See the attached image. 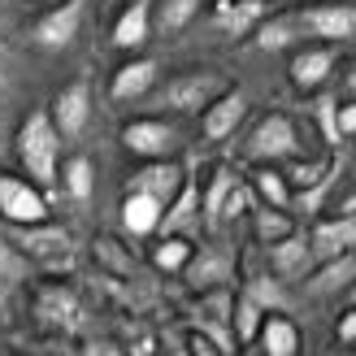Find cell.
<instances>
[{
  "label": "cell",
  "mask_w": 356,
  "mask_h": 356,
  "mask_svg": "<svg viewBox=\"0 0 356 356\" xmlns=\"http://www.w3.org/2000/svg\"><path fill=\"white\" fill-rule=\"evenodd\" d=\"M317 122H322V131H326V144H330V152H339V104H334L330 96H322L317 100Z\"/></svg>",
  "instance_id": "34"
},
{
  "label": "cell",
  "mask_w": 356,
  "mask_h": 356,
  "mask_svg": "<svg viewBox=\"0 0 356 356\" xmlns=\"http://www.w3.org/2000/svg\"><path fill=\"white\" fill-rule=\"evenodd\" d=\"M13 243L22 248L31 261H65L70 257V235L57 230V226H48V222H40V226H13Z\"/></svg>",
  "instance_id": "11"
},
{
  "label": "cell",
  "mask_w": 356,
  "mask_h": 356,
  "mask_svg": "<svg viewBox=\"0 0 356 356\" xmlns=\"http://www.w3.org/2000/svg\"><path fill=\"white\" fill-rule=\"evenodd\" d=\"M339 218H348V222H356V191L348 195V200L339 204Z\"/></svg>",
  "instance_id": "40"
},
{
  "label": "cell",
  "mask_w": 356,
  "mask_h": 356,
  "mask_svg": "<svg viewBox=\"0 0 356 356\" xmlns=\"http://www.w3.org/2000/svg\"><path fill=\"white\" fill-rule=\"evenodd\" d=\"M243 118H248V96L235 92V87H226V92L204 109V122H200V127H204V139H226V135H235Z\"/></svg>",
  "instance_id": "14"
},
{
  "label": "cell",
  "mask_w": 356,
  "mask_h": 356,
  "mask_svg": "<svg viewBox=\"0 0 356 356\" xmlns=\"http://www.w3.org/2000/svg\"><path fill=\"white\" fill-rule=\"evenodd\" d=\"M96 261L109 265V270H118V274H131V270H135V257H131L118 239H109V235L96 239Z\"/></svg>",
  "instance_id": "33"
},
{
  "label": "cell",
  "mask_w": 356,
  "mask_h": 356,
  "mask_svg": "<svg viewBox=\"0 0 356 356\" xmlns=\"http://www.w3.org/2000/svg\"><path fill=\"white\" fill-rule=\"evenodd\" d=\"M183 178H187L183 165H178L174 156H165V161H148L144 170H135L127 191H144V195H152V200L170 204V200H174V191L183 187Z\"/></svg>",
  "instance_id": "12"
},
{
  "label": "cell",
  "mask_w": 356,
  "mask_h": 356,
  "mask_svg": "<svg viewBox=\"0 0 356 356\" xmlns=\"http://www.w3.org/2000/svg\"><path fill=\"white\" fill-rule=\"evenodd\" d=\"M191 252H195V248H191L183 235H165L161 243L152 248V265H156L161 274H178V270H187Z\"/></svg>",
  "instance_id": "30"
},
{
  "label": "cell",
  "mask_w": 356,
  "mask_h": 356,
  "mask_svg": "<svg viewBox=\"0 0 356 356\" xmlns=\"http://www.w3.org/2000/svg\"><path fill=\"white\" fill-rule=\"evenodd\" d=\"M296 40H309L305 26H300V17L296 13H278V17H265V22H257V48L261 52H282V48H291Z\"/></svg>",
  "instance_id": "22"
},
{
  "label": "cell",
  "mask_w": 356,
  "mask_h": 356,
  "mask_svg": "<svg viewBox=\"0 0 356 356\" xmlns=\"http://www.w3.org/2000/svg\"><path fill=\"white\" fill-rule=\"evenodd\" d=\"M309 248H313V257H343V252H356V222L348 218H322L313 226V235H309Z\"/></svg>",
  "instance_id": "16"
},
{
  "label": "cell",
  "mask_w": 356,
  "mask_h": 356,
  "mask_svg": "<svg viewBox=\"0 0 356 356\" xmlns=\"http://www.w3.org/2000/svg\"><path fill=\"white\" fill-rule=\"evenodd\" d=\"M213 17H218V26L226 31V35H248L261 17H265V9H261V0H218L213 5Z\"/></svg>",
  "instance_id": "24"
},
{
  "label": "cell",
  "mask_w": 356,
  "mask_h": 356,
  "mask_svg": "<svg viewBox=\"0 0 356 356\" xmlns=\"http://www.w3.org/2000/svg\"><path fill=\"white\" fill-rule=\"evenodd\" d=\"M204 9V0H156L152 5V31L161 35H178L183 26L195 22V13Z\"/></svg>",
  "instance_id": "25"
},
{
  "label": "cell",
  "mask_w": 356,
  "mask_h": 356,
  "mask_svg": "<svg viewBox=\"0 0 356 356\" xmlns=\"http://www.w3.org/2000/svg\"><path fill=\"white\" fill-rule=\"evenodd\" d=\"M40 313H44V317H52V322H65V317H74V300H70L65 291H44Z\"/></svg>",
  "instance_id": "35"
},
{
  "label": "cell",
  "mask_w": 356,
  "mask_h": 356,
  "mask_svg": "<svg viewBox=\"0 0 356 356\" xmlns=\"http://www.w3.org/2000/svg\"><path fill=\"white\" fill-rule=\"evenodd\" d=\"M300 152V135H296V122L287 113H270L257 122V131L248 135V156L257 165H274V161H287V156Z\"/></svg>",
  "instance_id": "4"
},
{
  "label": "cell",
  "mask_w": 356,
  "mask_h": 356,
  "mask_svg": "<svg viewBox=\"0 0 356 356\" xmlns=\"http://www.w3.org/2000/svg\"><path fill=\"white\" fill-rule=\"evenodd\" d=\"M252 200H257V195L248 191L243 183H235V191H230V200H226V209H222V222H226V218H239V213H248V209H252Z\"/></svg>",
  "instance_id": "36"
},
{
  "label": "cell",
  "mask_w": 356,
  "mask_h": 356,
  "mask_svg": "<svg viewBox=\"0 0 356 356\" xmlns=\"http://www.w3.org/2000/svg\"><path fill=\"white\" fill-rule=\"evenodd\" d=\"M261 322H265V309L257 305L252 296H235V305H230V334H235V343H257L261 334Z\"/></svg>",
  "instance_id": "26"
},
{
  "label": "cell",
  "mask_w": 356,
  "mask_h": 356,
  "mask_svg": "<svg viewBox=\"0 0 356 356\" xmlns=\"http://www.w3.org/2000/svg\"><path fill=\"white\" fill-rule=\"evenodd\" d=\"M156 79H161V65H156L152 57H135V61H127V65H118V74H113V83H109V96H113L118 104L139 100V96H148L152 87H156Z\"/></svg>",
  "instance_id": "13"
},
{
  "label": "cell",
  "mask_w": 356,
  "mask_h": 356,
  "mask_svg": "<svg viewBox=\"0 0 356 356\" xmlns=\"http://www.w3.org/2000/svg\"><path fill=\"white\" fill-rule=\"evenodd\" d=\"M339 135H356V100L339 109Z\"/></svg>",
  "instance_id": "38"
},
{
  "label": "cell",
  "mask_w": 356,
  "mask_h": 356,
  "mask_svg": "<svg viewBox=\"0 0 356 356\" xmlns=\"http://www.w3.org/2000/svg\"><path fill=\"white\" fill-rule=\"evenodd\" d=\"M161 213H165L161 200H152V195H144V191H127V200H122V230H127L131 239L156 235Z\"/></svg>",
  "instance_id": "17"
},
{
  "label": "cell",
  "mask_w": 356,
  "mask_h": 356,
  "mask_svg": "<svg viewBox=\"0 0 356 356\" xmlns=\"http://www.w3.org/2000/svg\"><path fill=\"white\" fill-rule=\"evenodd\" d=\"M195 218H200V191H195L191 178H183V187L174 191V200L165 204L161 213V226H156V235H187V230L195 226Z\"/></svg>",
  "instance_id": "15"
},
{
  "label": "cell",
  "mask_w": 356,
  "mask_h": 356,
  "mask_svg": "<svg viewBox=\"0 0 356 356\" xmlns=\"http://www.w3.org/2000/svg\"><path fill=\"white\" fill-rule=\"evenodd\" d=\"M122 148L131 156H144V161H165L178 148V131L165 118H135L127 131H122Z\"/></svg>",
  "instance_id": "6"
},
{
  "label": "cell",
  "mask_w": 356,
  "mask_h": 356,
  "mask_svg": "<svg viewBox=\"0 0 356 356\" xmlns=\"http://www.w3.org/2000/svg\"><path fill=\"white\" fill-rule=\"evenodd\" d=\"M191 352H195V356H222L218 348H213V343L204 339V334H195V339H191Z\"/></svg>",
  "instance_id": "39"
},
{
  "label": "cell",
  "mask_w": 356,
  "mask_h": 356,
  "mask_svg": "<svg viewBox=\"0 0 356 356\" xmlns=\"http://www.w3.org/2000/svg\"><path fill=\"white\" fill-rule=\"evenodd\" d=\"M348 291H352V305H356V282H352V287H348Z\"/></svg>",
  "instance_id": "42"
},
{
  "label": "cell",
  "mask_w": 356,
  "mask_h": 356,
  "mask_svg": "<svg viewBox=\"0 0 356 356\" xmlns=\"http://www.w3.org/2000/svg\"><path fill=\"white\" fill-rule=\"evenodd\" d=\"M252 230H257V239L270 248V243H278V239L296 235V222H291L287 209H265V204H257V209H252Z\"/></svg>",
  "instance_id": "28"
},
{
  "label": "cell",
  "mask_w": 356,
  "mask_h": 356,
  "mask_svg": "<svg viewBox=\"0 0 356 356\" xmlns=\"http://www.w3.org/2000/svg\"><path fill=\"white\" fill-rule=\"evenodd\" d=\"M226 92L222 74H213V70H187V74L170 79L161 92H156L152 109H178V113H204L213 100Z\"/></svg>",
  "instance_id": "2"
},
{
  "label": "cell",
  "mask_w": 356,
  "mask_h": 356,
  "mask_svg": "<svg viewBox=\"0 0 356 356\" xmlns=\"http://www.w3.org/2000/svg\"><path fill=\"white\" fill-rule=\"evenodd\" d=\"M183 274H187V287L218 291V287L230 282V274H235V257L226 252V243H209V248H200V252H191Z\"/></svg>",
  "instance_id": "8"
},
{
  "label": "cell",
  "mask_w": 356,
  "mask_h": 356,
  "mask_svg": "<svg viewBox=\"0 0 356 356\" xmlns=\"http://www.w3.org/2000/svg\"><path fill=\"white\" fill-rule=\"evenodd\" d=\"M13 152H17V165L31 178L35 187H52L61 174V135L52 127L48 109H35L22 127H17V139H13Z\"/></svg>",
  "instance_id": "1"
},
{
  "label": "cell",
  "mask_w": 356,
  "mask_h": 356,
  "mask_svg": "<svg viewBox=\"0 0 356 356\" xmlns=\"http://www.w3.org/2000/svg\"><path fill=\"white\" fill-rule=\"evenodd\" d=\"M31 278V257L13 239H0V287H17Z\"/></svg>",
  "instance_id": "31"
},
{
  "label": "cell",
  "mask_w": 356,
  "mask_h": 356,
  "mask_svg": "<svg viewBox=\"0 0 356 356\" xmlns=\"http://www.w3.org/2000/svg\"><path fill=\"white\" fill-rule=\"evenodd\" d=\"M257 343H261L265 356H296V352H300V330H296L291 317H282V313H265Z\"/></svg>",
  "instance_id": "21"
},
{
  "label": "cell",
  "mask_w": 356,
  "mask_h": 356,
  "mask_svg": "<svg viewBox=\"0 0 356 356\" xmlns=\"http://www.w3.org/2000/svg\"><path fill=\"white\" fill-rule=\"evenodd\" d=\"M270 265H274L278 278H300V274H309V265H313L309 235H287V239L270 243Z\"/></svg>",
  "instance_id": "20"
},
{
  "label": "cell",
  "mask_w": 356,
  "mask_h": 356,
  "mask_svg": "<svg viewBox=\"0 0 356 356\" xmlns=\"http://www.w3.org/2000/svg\"><path fill=\"white\" fill-rule=\"evenodd\" d=\"M334 44H317V48H300L296 57H291V87L296 92H317L326 79H330V70H334Z\"/></svg>",
  "instance_id": "10"
},
{
  "label": "cell",
  "mask_w": 356,
  "mask_h": 356,
  "mask_svg": "<svg viewBox=\"0 0 356 356\" xmlns=\"http://www.w3.org/2000/svg\"><path fill=\"white\" fill-rule=\"evenodd\" d=\"M356 282V252H343V257H326L317 270L309 274V296H334Z\"/></svg>",
  "instance_id": "19"
},
{
  "label": "cell",
  "mask_w": 356,
  "mask_h": 356,
  "mask_svg": "<svg viewBox=\"0 0 356 356\" xmlns=\"http://www.w3.org/2000/svg\"><path fill=\"white\" fill-rule=\"evenodd\" d=\"M248 191H252L257 204H265V209H287L291 204V183L278 165H257L252 178H248Z\"/></svg>",
  "instance_id": "23"
},
{
  "label": "cell",
  "mask_w": 356,
  "mask_h": 356,
  "mask_svg": "<svg viewBox=\"0 0 356 356\" xmlns=\"http://www.w3.org/2000/svg\"><path fill=\"white\" fill-rule=\"evenodd\" d=\"M57 183H65V195L87 200V195L96 191V165L87 161V156H70V161H65V174H57Z\"/></svg>",
  "instance_id": "29"
},
{
  "label": "cell",
  "mask_w": 356,
  "mask_h": 356,
  "mask_svg": "<svg viewBox=\"0 0 356 356\" xmlns=\"http://www.w3.org/2000/svg\"><path fill=\"white\" fill-rule=\"evenodd\" d=\"M0 218L9 226H40L48 222V195L44 187H35L31 178L0 174Z\"/></svg>",
  "instance_id": "3"
},
{
  "label": "cell",
  "mask_w": 356,
  "mask_h": 356,
  "mask_svg": "<svg viewBox=\"0 0 356 356\" xmlns=\"http://www.w3.org/2000/svg\"><path fill=\"white\" fill-rule=\"evenodd\" d=\"M48 118H52V127H57V135H61V139L83 135L87 118H92V87H87V79L61 87L57 100H52V109H48Z\"/></svg>",
  "instance_id": "7"
},
{
  "label": "cell",
  "mask_w": 356,
  "mask_h": 356,
  "mask_svg": "<svg viewBox=\"0 0 356 356\" xmlns=\"http://www.w3.org/2000/svg\"><path fill=\"white\" fill-rule=\"evenodd\" d=\"M296 17L313 40H352L356 35V5H313L300 9Z\"/></svg>",
  "instance_id": "9"
},
{
  "label": "cell",
  "mask_w": 356,
  "mask_h": 356,
  "mask_svg": "<svg viewBox=\"0 0 356 356\" xmlns=\"http://www.w3.org/2000/svg\"><path fill=\"white\" fill-rule=\"evenodd\" d=\"M243 296H252L265 313L287 309V296H282V287H278V282H274L270 274H252V278H248V287H243Z\"/></svg>",
  "instance_id": "32"
},
{
  "label": "cell",
  "mask_w": 356,
  "mask_h": 356,
  "mask_svg": "<svg viewBox=\"0 0 356 356\" xmlns=\"http://www.w3.org/2000/svg\"><path fill=\"white\" fill-rule=\"evenodd\" d=\"M348 87H352V92H356V65H352V74H348Z\"/></svg>",
  "instance_id": "41"
},
{
  "label": "cell",
  "mask_w": 356,
  "mask_h": 356,
  "mask_svg": "<svg viewBox=\"0 0 356 356\" xmlns=\"http://www.w3.org/2000/svg\"><path fill=\"white\" fill-rule=\"evenodd\" d=\"M152 5L156 0H131L113 22V44L118 48H144L152 35Z\"/></svg>",
  "instance_id": "18"
},
{
  "label": "cell",
  "mask_w": 356,
  "mask_h": 356,
  "mask_svg": "<svg viewBox=\"0 0 356 356\" xmlns=\"http://www.w3.org/2000/svg\"><path fill=\"white\" fill-rule=\"evenodd\" d=\"M235 170L230 165H218L209 174V187H204V200H200V213L209 222H222V209H226V200H230V191H235Z\"/></svg>",
  "instance_id": "27"
},
{
  "label": "cell",
  "mask_w": 356,
  "mask_h": 356,
  "mask_svg": "<svg viewBox=\"0 0 356 356\" xmlns=\"http://www.w3.org/2000/svg\"><path fill=\"white\" fill-rule=\"evenodd\" d=\"M83 13H87V0H65V5L48 9L44 17H35L31 31H26V40L48 48V52H61V48L74 44V35L83 26Z\"/></svg>",
  "instance_id": "5"
},
{
  "label": "cell",
  "mask_w": 356,
  "mask_h": 356,
  "mask_svg": "<svg viewBox=\"0 0 356 356\" xmlns=\"http://www.w3.org/2000/svg\"><path fill=\"white\" fill-rule=\"evenodd\" d=\"M334 334H339V343H356V305L339 317V326H334Z\"/></svg>",
  "instance_id": "37"
}]
</instances>
